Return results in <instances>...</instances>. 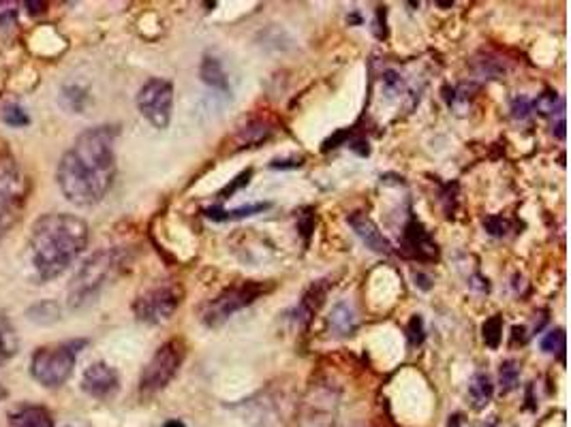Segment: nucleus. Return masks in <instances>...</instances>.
Instances as JSON below:
<instances>
[{
  "instance_id": "nucleus-28",
  "label": "nucleus",
  "mask_w": 571,
  "mask_h": 427,
  "mask_svg": "<svg viewBox=\"0 0 571 427\" xmlns=\"http://www.w3.org/2000/svg\"><path fill=\"white\" fill-rule=\"evenodd\" d=\"M17 13H20V9L15 3H7V0H3V3H0V28L11 26L17 20Z\"/></svg>"
},
{
  "instance_id": "nucleus-35",
  "label": "nucleus",
  "mask_w": 571,
  "mask_h": 427,
  "mask_svg": "<svg viewBox=\"0 0 571 427\" xmlns=\"http://www.w3.org/2000/svg\"><path fill=\"white\" fill-rule=\"evenodd\" d=\"M5 398H7V389H5L3 384H0V400H5Z\"/></svg>"
},
{
  "instance_id": "nucleus-2",
  "label": "nucleus",
  "mask_w": 571,
  "mask_h": 427,
  "mask_svg": "<svg viewBox=\"0 0 571 427\" xmlns=\"http://www.w3.org/2000/svg\"><path fill=\"white\" fill-rule=\"evenodd\" d=\"M88 246V224L73 214H45L32 224L30 256L41 280H54Z\"/></svg>"
},
{
  "instance_id": "nucleus-7",
  "label": "nucleus",
  "mask_w": 571,
  "mask_h": 427,
  "mask_svg": "<svg viewBox=\"0 0 571 427\" xmlns=\"http://www.w3.org/2000/svg\"><path fill=\"white\" fill-rule=\"evenodd\" d=\"M184 299V289L178 282H163L141 293L133 303L137 321L148 325H161L174 317Z\"/></svg>"
},
{
  "instance_id": "nucleus-10",
  "label": "nucleus",
  "mask_w": 571,
  "mask_h": 427,
  "mask_svg": "<svg viewBox=\"0 0 571 427\" xmlns=\"http://www.w3.org/2000/svg\"><path fill=\"white\" fill-rule=\"evenodd\" d=\"M118 386H120L118 372L105 361H97V363L88 366L82 376V389L97 400L111 398L118 391Z\"/></svg>"
},
{
  "instance_id": "nucleus-18",
  "label": "nucleus",
  "mask_w": 571,
  "mask_h": 427,
  "mask_svg": "<svg viewBox=\"0 0 571 427\" xmlns=\"http://www.w3.org/2000/svg\"><path fill=\"white\" fill-rule=\"evenodd\" d=\"M270 208V203H251V205H242L238 210H218V208H210L206 210L204 214L210 218V220H240V218H248V216H255L259 212H265Z\"/></svg>"
},
{
  "instance_id": "nucleus-11",
  "label": "nucleus",
  "mask_w": 571,
  "mask_h": 427,
  "mask_svg": "<svg viewBox=\"0 0 571 427\" xmlns=\"http://www.w3.org/2000/svg\"><path fill=\"white\" fill-rule=\"evenodd\" d=\"M402 250H404L407 256L420 259V261H435L439 256L437 244L428 236V231L422 226V222L415 220V218H411V222L404 226Z\"/></svg>"
},
{
  "instance_id": "nucleus-9",
  "label": "nucleus",
  "mask_w": 571,
  "mask_h": 427,
  "mask_svg": "<svg viewBox=\"0 0 571 427\" xmlns=\"http://www.w3.org/2000/svg\"><path fill=\"white\" fill-rule=\"evenodd\" d=\"M174 107V86L161 77L148 80L137 92V109L143 118L159 131L167 129L171 122Z\"/></svg>"
},
{
  "instance_id": "nucleus-16",
  "label": "nucleus",
  "mask_w": 571,
  "mask_h": 427,
  "mask_svg": "<svg viewBox=\"0 0 571 427\" xmlns=\"http://www.w3.org/2000/svg\"><path fill=\"white\" fill-rule=\"evenodd\" d=\"M330 329L336 333V335H351L355 331V314H353V307L345 301H340L334 305L332 314H330Z\"/></svg>"
},
{
  "instance_id": "nucleus-4",
  "label": "nucleus",
  "mask_w": 571,
  "mask_h": 427,
  "mask_svg": "<svg viewBox=\"0 0 571 427\" xmlns=\"http://www.w3.org/2000/svg\"><path fill=\"white\" fill-rule=\"evenodd\" d=\"M120 263V252L107 248V250H99L94 252L75 274L71 287H69V305L71 307H82L88 301H92L99 291L103 289V284L113 276Z\"/></svg>"
},
{
  "instance_id": "nucleus-25",
  "label": "nucleus",
  "mask_w": 571,
  "mask_h": 427,
  "mask_svg": "<svg viewBox=\"0 0 571 427\" xmlns=\"http://www.w3.org/2000/svg\"><path fill=\"white\" fill-rule=\"evenodd\" d=\"M251 175H253V171H251V169H248V171H242V173H240V175H238V178L232 182V184H227V186H225V188L218 192V199H220V201L230 199V197L234 195V192H236L238 188H242V186H246V184H248Z\"/></svg>"
},
{
  "instance_id": "nucleus-15",
  "label": "nucleus",
  "mask_w": 571,
  "mask_h": 427,
  "mask_svg": "<svg viewBox=\"0 0 571 427\" xmlns=\"http://www.w3.org/2000/svg\"><path fill=\"white\" fill-rule=\"evenodd\" d=\"M199 75H202V82L218 92H227L230 90V84H227V75L223 71V64L218 58L214 56H204L202 60V66H199Z\"/></svg>"
},
{
  "instance_id": "nucleus-12",
  "label": "nucleus",
  "mask_w": 571,
  "mask_h": 427,
  "mask_svg": "<svg viewBox=\"0 0 571 427\" xmlns=\"http://www.w3.org/2000/svg\"><path fill=\"white\" fill-rule=\"evenodd\" d=\"M349 226L355 231V236L376 254H390L392 252V244L386 240L383 233L379 231V226L374 224V220L370 216H366L364 212H353L351 216H347Z\"/></svg>"
},
{
  "instance_id": "nucleus-20",
  "label": "nucleus",
  "mask_w": 571,
  "mask_h": 427,
  "mask_svg": "<svg viewBox=\"0 0 571 427\" xmlns=\"http://www.w3.org/2000/svg\"><path fill=\"white\" fill-rule=\"evenodd\" d=\"M86 101H88V94H86L84 88H80V86H66V88H62L60 103H62L66 109H71V111H75V113H80V111L84 109Z\"/></svg>"
},
{
  "instance_id": "nucleus-27",
  "label": "nucleus",
  "mask_w": 571,
  "mask_h": 427,
  "mask_svg": "<svg viewBox=\"0 0 571 427\" xmlns=\"http://www.w3.org/2000/svg\"><path fill=\"white\" fill-rule=\"evenodd\" d=\"M424 342V321L422 317H413L409 323V344L420 346Z\"/></svg>"
},
{
  "instance_id": "nucleus-13",
  "label": "nucleus",
  "mask_w": 571,
  "mask_h": 427,
  "mask_svg": "<svg viewBox=\"0 0 571 427\" xmlns=\"http://www.w3.org/2000/svg\"><path fill=\"white\" fill-rule=\"evenodd\" d=\"M11 425L13 427H54V419L43 406H24L13 414Z\"/></svg>"
},
{
  "instance_id": "nucleus-32",
  "label": "nucleus",
  "mask_w": 571,
  "mask_h": 427,
  "mask_svg": "<svg viewBox=\"0 0 571 427\" xmlns=\"http://www.w3.org/2000/svg\"><path fill=\"white\" fill-rule=\"evenodd\" d=\"M460 423H463L460 414H453V417H449V425L447 427H460Z\"/></svg>"
},
{
  "instance_id": "nucleus-17",
  "label": "nucleus",
  "mask_w": 571,
  "mask_h": 427,
  "mask_svg": "<svg viewBox=\"0 0 571 427\" xmlns=\"http://www.w3.org/2000/svg\"><path fill=\"white\" fill-rule=\"evenodd\" d=\"M494 396V384L486 372H475L469 382V398L475 408H486L492 402Z\"/></svg>"
},
{
  "instance_id": "nucleus-14",
  "label": "nucleus",
  "mask_w": 571,
  "mask_h": 427,
  "mask_svg": "<svg viewBox=\"0 0 571 427\" xmlns=\"http://www.w3.org/2000/svg\"><path fill=\"white\" fill-rule=\"evenodd\" d=\"M325 291H327L325 284L315 282L306 293H304V297H302V301L297 303V310H295L299 323H309L315 317V312H317V310L321 307V303H323Z\"/></svg>"
},
{
  "instance_id": "nucleus-23",
  "label": "nucleus",
  "mask_w": 571,
  "mask_h": 427,
  "mask_svg": "<svg viewBox=\"0 0 571 427\" xmlns=\"http://www.w3.org/2000/svg\"><path fill=\"white\" fill-rule=\"evenodd\" d=\"M3 122L5 124H9V126H13V129H20V126H26L30 120H28V115H26V111L20 107V105H15V103H9V105H5V109H3Z\"/></svg>"
},
{
  "instance_id": "nucleus-34",
  "label": "nucleus",
  "mask_w": 571,
  "mask_h": 427,
  "mask_svg": "<svg viewBox=\"0 0 571 427\" xmlns=\"http://www.w3.org/2000/svg\"><path fill=\"white\" fill-rule=\"evenodd\" d=\"M165 427H184V423H182V421H178V419H171V421H167V423H165Z\"/></svg>"
},
{
  "instance_id": "nucleus-31",
  "label": "nucleus",
  "mask_w": 571,
  "mask_h": 427,
  "mask_svg": "<svg viewBox=\"0 0 571 427\" xmlns=\"http://www.w3.org/2000/svg\"><path fill=\"white\" fill-rule=\"evenodd\" d=\"M24 7H28V13L34 15V13H41L43 11L45 3H30V0H28V3H24Z\"/></svg>"
},
{
  "instance_id": "nucleus-21",
  "label": "nucleus",
  "mask_w": 571,
  "mask_h": 427,
  "mask_svg": "<svg viewBox=\"0 0 571 427\" xmlns=\"http://www.w3.org/2000/svg\"><path fill=\"white\" fill-rule=\"evenodd\" d=\"M499 382H501V391L503 393H509L514 391L518 382H520V370H518V363L516 361H503L501 363V372H499Z\"/></svg>"
},
{
  "instance_id": "nucleus-3",
  "label": "nucleus",
  "mask_w": 571,
  "mask_h": 427,
  "mask_svg": "<svg viewBox=\"0 0 571 427\" xmlns=\"http://www.w3.org/2000/svg\"><path fill=\"white\" fill-rule=\"evenodd\" d=\"M86 344V340H71L41 346L30 359V376L48 389L62 386L73 374L75 361H78V355Z\"/></svg>"
},
{
  "instance_id": "nucleus-8",
  "label": "nucleus",
  "mask_w": 571,
  "mask_h": 427,
  "mask_svg": "<svg viewBox=\"0 0 571 427\" xmlns=\"http://www.w3.org/2000/svg\"><path fill=\"white\" fill-rule=\"evenodd\" d=\"M263 293H265V287L255 280L242 282L232 289H225L220 295H216L212 301L206 303L204 312H202V321L208 327H218L227 319H232L236 312H240L242 307H246L255 299H259Z\"/></svg>"
},
{
  "instance_id": "nucleus-5",
  "label": "nucleus",
  "mask_w": 571,
  "mask_h": 427,
  "mask_svg": "<svg viewBox=\"0 0 571 427\" xmlns=\"http://www.w3.org/2000/svg\"><path fill=\"white\" fill-rule=\"evenodd\" d=\"M28 195V182L11 154H0V238L20 220Z\"/></svg>"
},
{
  "instance_id": "nucleus-33",
  "label": "nucleus",
  "mask_w": 571,
  "mask_h": 427,
  "mask_svg": "<svg viewBox=\"0 0 571 427\" xmlns=\"http://www.w3.org/2000/svg\"><path fill=\"white\" fill-rule=\"evenodd\" d=\"M556 137H558V139H565V120H561V122L556 124Z\"/></svg>"
},
{
  "instance_id": "nucleus-24",
  "label": "nucleus",
  "mask_w": 571,
  "mask_h": 427,
  "mask_svg": "<svg viewBox=\"0 0 571 427\" xmlns=\"http://www.w3.org/2000/svg\"><path fill=\"white\" fill-rule=\"evenodd\" d=\"M542 351L550 353V355L565 351V331L563 329H554V331L546 333L544 340H542Z\"/></svg>"
},
{
  "instance_id": "nucleus-30",
  "label": "nucleus",
  "mask_w": 571,
  "mask_h": 427,
  "mask_svg": "<svg viewBox=\"0 0 571 427\" xmlns=\"http://www.w3.org/2000/svg\"><path fill=\"white\" fill-rule=\"evenodd\" d=\"M512 111H514V118H526L528 115V111H530V103H528V99L526 96H518L516 101H514V105H512Z\"/></svg>"
},
{
  "instance_id": "nucleus-29",
  "label": "nucleus",
  "mask_w": 571,
  "mask_h": 427,
  "mask_svg": "<svg viewBox=\"0 0 571 427\" xmlns=\"http://www.w3.org/2000/svg\"><path fill=\"white\" fill-rule=\"evenodd\" d=\"M484 224H486V229L492 233V236H505L507 229H509V222L503 220L501 216H492V218L484 220Z\"/></svg>"
},
{
  "instance_id": "nucleus-6",
  "label": "nucleus",
  "mask_w": 571,
  "mask_h": 427,
  "mask_svg": "<svg viewBox=\"0 0 571 427\" xmlns=\"http://www.w3.org/2000/svg\"><path fill=\"white\" fill-rule=\"evenodd\" d=\"M186 355V346L182 340H169L159 351L152 355V359L146 363L141 378H139V391L143 396H152L163 391L165 386L174 380L178 374L182 361Z\"/></svg>"
},
{
  "instance_id": "nucleus-26",
  "label": "nucleus",
  "mask_w": 571,
  "mask_h": 427,
  "mask_svg": "<svg viewBox=\"0 0 571 427\" xmlns=\"http://www.w3.org/2000/svg\"><path fill=\"white\" fill-rule=\"evenodd\" d=\"M556 103H558V94L556 92H544V94H540V99L535 101V109L542 113V115H550V113H554V109H556Z\"/></svg>"
},
{
  "instance_id": "nucleus-22",
  "label": "nucleus",
  "mask_w": 571,
  "mask_h": 427,
  "mask_svg": "<svg viewBox=\"0 0 571 427\" xmlns=\"http://www.w3.org/2000/svg\"><path fill=\"white\" fill-rule=\"evenodd\" d=\"M484 331V342L490 346V348H499L501 344V333H503V319L501 314H494L492 319H488L481 327Z\"/></svg>"
},
{
  "instance_id": "nucleus-1",
  "label": "nucleus",
  "mask_w": 571,
  "mask_h": 427,
  "mask_svg": "<svg viewBox=\"0 0 571 427\" xmlns=\"http://www.w3.org/2000/svg\"><path fill=\"white\" fill-rule=\"evenodd\" d=\"M116 129L94 126L84 131L62 154L58 186L64 199L78 208H92L105 199L116 180Z\"/></svg>"
},
{
  "instance_id": "nucleus-19",
  "label": "nucleus",
  "mask_w": 571,
  "mask_h": 427,
  "mask_svg": "<svg viewBox=\"0 0 571 427\" xmlns=\"http://www.w3.org/2000/svg\"><path fill=\"white\" fill-rule=\"evenodd\" d=\"M28 319L41 325H50L60 319V307L54 301H41L28 310Z\"/></svg>"
}]
</instances>
